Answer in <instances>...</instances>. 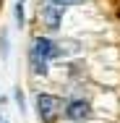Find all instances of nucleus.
I'll return each mask as SVG.
<instances>
[{"label": "nucleus", "instance_id": "0eeeda50", "mask_svg": "<svg viewBox=\"0 0 120 123\" xmlns=\"http://www.w3.org/2000/svg\"><path fill=\"white\" fill-rule=\"evenodd\" d=\"M52 3H57V5L65 8V5H76V3H84V0H52Z\"/></svg>", "mask_w": 120, "mask_h": 123}, {"label": "nucleus", "instance_id": "f03ea898", "mask_svg": "<svg viewBox=\"0 0 120 123\" xmlns=\"http://www.w3.org/2000/svg\"><path fill=\"white\" fill-rule=\"evenodd\" d=\"M63 5H57V3H52V0H45L42 3V8H39V16H42V21L47 29H60V21H63Z\"/></svg>", "mask_w": 120, "mask_h": 123}, {"label": "nucleus", "instance_id": "20e7f679", "mask_svg": "<svg viewBox=\"0 0 120 123\" xmlns=\"http://www.w3.org/2000/svg\"><path fill=\"white\" fill-rule=\"evenodd\" d=\"M89 113H91V107L84 99H71L65 105V118H71V121H84V118H89Z\"/></svg>", "mask_w": 120, "mask_h": 123}, {"label": "nucleus", "instance_id": "f257e3e1", "mask_svg": "<svg viewBox=\"0 0 120 123\" xmlns=\"http://www.w3.org/2000/svg\"><path fill=\"white\" fill-rule=\"evenodd\" d=\"M63 110V102L55 97V94H37V113L45 123H52Z\"/></svg>", "mask_w": 120, "mask_h": 123}, {"label": "nucleus", "instance_id": "423d86ee", "mask_svg": "<svg viewBox=\"0 0 120 123\" xmlns=\"http://www.w3.org/2000/svg\"><path fill=\"white\" fill-rule=\"evenodd\" d=\"M57 52H60V55H76V52H78V42H76V39H65V42L57 45Z\"/></svg>", "mask_w": 120, "mask_h": 123}, {"label": "nucleus", "instance_id": "7ed1b4c3", "mask_svg": "<svg viewBox=\"0 0 120 123\" xmlns=\"http://www.w3.org/2000/svg\"><path fill=\"white\" fill-rule=\"evenodd\" d=\"M31 52L42 55L45 60H50V58H60V52H57V42H52V39H47V37H37Z\"/></svg>", "mask_w": 120, "mask_h": 123}, {"label": "nucleus", "instance_id": "39448f33", "mask_svg": "<svg viewBox=\"0 0 120 123\" xmlns=\"http://www.w3.org/2000/svg\"><path fill=\"white\" fill-rule=\"evenodd\" d=\"M29 60H31V71H34L37 76H47V60H45L42 55L31 52V55H29Z\"/></svg>", "mask_w": 120, "mask_h": 123}]
</instances>
